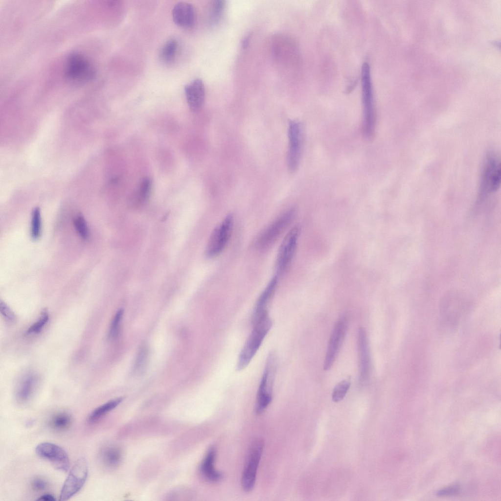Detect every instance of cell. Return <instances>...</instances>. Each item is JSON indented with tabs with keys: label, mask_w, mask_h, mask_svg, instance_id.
<instances>
[{
	"label": "cell",
	"mask_w": 501,
	"mask_h": 501,
	"mask_svg": "<svg viewBox=\"0 0 501 501\" xmlns=\"http://www.w3.org/2000/svg\"><path fill=\"white\" fill-rule=\"evenodd\" d=\"M253 328L241 350L237 364L238 370L245 368L250 364L270 330L273 321L266 313L252 321Z\"/></svg>",
	"instance_id": "cell-1"
},
{
	"label": "cell",
	"mask_w": 501,
	"mask_h": 501,
	"mask_svg": "<svg viewBox=\"0 0 501 501\" xmlns=\"http://www.w3.org/2000/svg\"><path fill=\"white\" fill-rule=\"evenodd\" d=\"M361 78L363 106V134L366 139L370 140L375 134L376 114L370 69L367 63H364L362 66Z\"/></svg>",
	"instance_id": "cell-2"
},
{
	"label": "cell",
	"mask_w": 501,
	"mask_h": 501,
	"mask_svg": "<svg viewBox=\"0 0 501 501\" xmlns=\"http://www.w3.org/2000/svg\"><path fill=\"white\" fill-rule=\"evenodd\" d=\"M277 367V357L274 352L269 354L258 389L255 412L260 414L272 401L273 388Z\"/></svg>",
	"instance_id": "cell-3"
},
{
	"label": "cell",
	"mask_w": 501,
	"mask_h": 501,
	"mask_svg": "<svg viewBox=\"0 0 501 501\" xmlns=\"http://www.w3.org/2000/svg\"><path fill=\"white\" fill-rule=\"evenodd\" d=\"M67 78L75 84L81 85L94 78L96 70L93 64L85 55L74 52L68 57L65 66Z\"/></svg>",
	"instance_id": "cell-4"
},
{
	"label": "cell",
	"mask_w": 501,
	"mask_h": 501,
	"mask_svg": "<svg viewBox=\"0 0 501 501\" xmlns=\"http://www.w3.org/2000/svg\"><path fill=\"white\" fill-rule=\"evenodd\" d=\"M89 473L85 457L77 459L71 468L61 490L59 500L67 501L79 492L85 484Z\"/></svg>",
	"instance_id": "cell-5"
},
{
	"label": "cell",
	"mask_w": 501,
	"mask_h": 501,
	"mask_svg": "<svg viewBox=\"0 0 501 501\" xmlns=\"http://www.w3.org/2000/svg\"><path fill=\"white\" fill-rule=\"evenodd\" d=\"M233 224V216L229 214L214 229L206 249V254L208 257H215L225 249L230 238Z\"/></svg>",
	"instance_id": "cell-6"
},
{
	"label": "cell",
	"mask_w": 501,
	"mask_h": 501,
	"mask_svg": "<svg viewBox=\"0 0 501 501\" xmlns=\"http://www.w3.org/2000/svg\"><path fill=\"white\" fill-rule=\"evenodd\" d=\"M263 448L264 442L261 439L254 441L250 447L241 478V485L246 492L251 491L254 487Z\"/></svg>",
	"instance_id": "cell-7"
},
{
	"label": "cell",
	"mask_w": 501,
	"mask_h": 501,
	"mask_svg": "<svg viewBox=\"0 0 501 501\" xmlns=\"http://www.w3.org/2000/svg\"><path fill=\"white\" fill-rule=\"evenodd\" d=\"M294 215L295 210L291 209L277 217L257 237L255 243L256 248L264 250L271 246L288 226Z\"/></svg>",
	"instance_id": "cell-8"
},
{
	"label": "cell",
	"mask_w": 501,
	"mask_h": 501,
	"mask_svg": "<svg viewBox=\"0 0 501 501\" xmlns=\"http://www.w3.org/2000/svg\"><path fill=\"white\" fill-rule=\"evenodd\" d=\"M501 180L500 161L493 154H489L484 163L480 181L481 194H486L496 191Z\"/></svg>",
	"instance_id": "cell-9"
},
{
	"label": "cell",
	"mask_w": 501,
	"mask_h": 501,
	"mask_svg": "<svg viewBox=\"0 0 501 501\" xmlns=\"http://www.w3.org/2000/svg\"><path fill=\"white\" fill-rule=\"evenodd\" d=\"M348 325L347 317L343 315L336 321L332 330L324 361L323 369L333 365L344 340Z\"/></svg>",
	"instance_id": "cell-10"
},
{
	"label": "cell",
	"mask_w": 501,
	"mask_h": 501,
	"mask_svg": "<svg viewBox=\"0 0 501 501\" xmlns=\"http://www.w3.org/2000/svg\"><path fill=\"white\" fill-rule=\"evenodd\" d=\"M300 232V226L296 225L289 231L282 240L276 260L278 273L284 272L290 265L296 248Z\"/></svg>",
	"instance_id": "cell-11"
},
{
	"label": "cell",
	"mask_w": 501,
	"mask_h": 501,
	"mask_svg": "<svg viewBox=\"0 0 501 501\" xmlns=\"http://www.w3.org/2000/svg\"><path fill=\"white\" fill-rule=\"evenodd\" d=\"M303 128L301 124L296 120L289 122L288 129L289 148L287 163L289 170L296 171L299 165L303 142Z\"/></svg>",
	"instance_id": "cell-12"
},
{
	"label": "cell",
	"mask_w": 501,
	"mask_h": 501,
	"mask_svg": "<svg viewBox=\"0 0 501 501\" xmlns=\"http://www.w3.org/2000/svg\"><path fill=\"white\" fill-rule=\"evenodd\" d=\"M36 454L51 463L57 470L66 472L69 467V460L66 452L60 446L51 442L39 444L35 448Z\"/></svg>",
	"instance_id": "cell-13"
},
{
	"label": "cell",
	"mask_w": 501,
	"mask_h": 501,
	"mask_svg": "<svg viewBox=\"0 0 501 501\" xmlns=\"http://www.w3.org/2000/svg\"><path fill=\"white\" fill-rule=\"evenodd\" d=\"M357 340L359 377L361 382L364 383L369 378L370 370V358L366 332L363 327L359 328Z\"/></svg>",
	"instance_id": "cell-14"
},
{
	"label": "cell",
	"mask_w": 501,
	"mask_h": 501,
	"mask_svg": "<svg viewBox=\"0 0 501 501\" xmlns=\"http://www.w3.org/2000/svg\"><path fill=\"white\" fill-rule=\"evenodd\" d=\"M184 92L188 105L193 112L200 110L205 100L204 84L200 79H196L184 87Z\"/></svg>",
	"instance_id": "cell-15"
},
{
	"label": "cell",
	"mask_w": 501,
	"mask_h": 501,
	"mask_svg": "<svg viewBox=\"0 0 501 501\" xmlns=\"http://www.w3.org/2000/svg\"><path fill=\"white\" fill-rule=\"evenodd\" d=\"M172 18L175 24L180 27H192L195 21V12L192 5L186 2H178L173 8Z\"/></svg>",
	"instance_id": "cell-16"
},
{
	"label": "cell",
	"mask_w": 501,
	"mask_h": 501,
	"mask_svg": "<svg viewBox=\"0 0 501 501\" xmlns=\"http://www.w3.org/2000/svg\"><path fill=\"white\" fill-rule=\"evenodd\" d=\"M277 280V276L273 277L259 296L254 306L252 321L268 312V307L275 292Z\"/></svg>",
	"instance_id": "cell-17"
},
{
	"label": "cell",
	"mask_w": 501,
	"mask_h": 501,
	"mask_svg": "<svg viewBox=\"0 0 501 501\" xmlns=\"http://www.w3.org/2000/svg\"><path fill=\"white\" fill-rule=\"evenodd\" d=\"M216 457V449L211 447L208 451L201 465V472L204 478L210 482L220 481L223 478V474L214 468Z\"/></svg>",
	"instance_id": "cell-18"
},
{
	"label": "cell",
	"mask_w": 501,
	"mask_h": 501,
	"mask_svg": "<svg viewBox=\"0 0 501 501\" xmlns=\"http://www.w3.org/2000/svg\"><path fill=\"white\" fill-rule=\"evenodd\" d=\"M464 311L462 304L452 301L442 305L441 316L445 323L454 326L459 322Z\"/></svg>",
	"instance_id": "cell-19"
},
{
	"label": "cell",
	"mask_w": 501,
	"mask_h": 501,
	"mask_svg": "<svg viewBox=\"0 0 501 501\" xmlns=\"http://www.w3.org/2000/svg\"><path fill=\"white\" fill-rule=\"evenodd\" d=\"M37 380L34 375L26 376L20 384L16 393L17 399L20 403L27 402L31 397L35 387Z\"/></svg>",
	"instance_id": "cell-20"
},
{
	"label": "cell",
	"mask_w": 501,
	"mask_h": 501,
	"mask_svg": "<svg viewBox=\"0 0 501 501\" xmlns=\"http://www.w3.org/2000/svg\"><path fill=\"white\" fill-rule=\"evenodd\" d=\"M72 422V418L70 414L66 412L61 411L52 416L49 421V425L53 430L62 432L70 428Z\"/></svg>",
	"instance_id": "cell-21"
},
{
	"label": "cell",
	"mask_w": 501,
	"mask_h": 501,
	"mask_svg": "<svg viewBox=\"0 0 501 501\" xmlns=\"http://www.w3.org/2000/svg\"><path fill=\"white\" fill-rule=\"evenodd\" d=\"M122 401L120 397L110 400L93 410L88 416V421L90 423L97 421L107 413L116 408Z\"/></svg>",
	"instance_id": "cell-22"
},
{
	"label": "cell",
	"mask_w": 501,
	"mask_h": 501,
	"mask_svg": "<svg viewBox=\"0 0 501 501\" xmlns=\"http://www.w3.org/2000/svg\"><path fill=\"white\" fill-rule=\"evenodd\" d=\"M100 459L105 466L108 467H114L120 462L121 454L119 450L115 448L107 447L101 451Z\"/></svg>",
	"instance_id": "cell-23"
},
{
	"label": "cell",
	"mask_w": 501,
	"mask_h": 501,
	"mask_svg": "<svg viewBox=\"0 0 501 501\" xmlns=\"http://www.w3.org/2000/svg\"><path fill=\"white\" fill-rule=\"evenodd\" d=\"M177 46V42L174 39H170L164 44L160 52V57L163 62L167 63L174 60Z\"/></svg>",
	"instance_id": "cell-24"
},
{
	"label": "cell",
	"mask_w": 501,
	"mask_h": 501,
	"mask_svg": "<svg viewBox=\"0 0 501 501\" xmlns=\"http://www.w3.org/2000/svg\"><path fill=\"white\" fill-rule=\"evenodd\" d=\"M41 215L39 207H35L32 212L30 234L34 240L37 239L41 233Z\"/></svg>",
	"instance_id": "cell-25"
},
{
	"label": "cell",
	"mask_w": 501,
	"mask_h": 501,
	"mask_svg": "<svg viewBox=\"0 0 501 501\" xmlns=\"http://www.w3.org/2000/svg\"><path fill=\"white\" fill-rule=\"evenodd\" d=\"M350 386V382L348 380H343L338 383L334 387L332 399L334 402L341 401L345 397Z\"/></svg>",
	"instance_id": "cell-26"
},
{
	"label": "cell",
	"mask_w": 501,
	"mask_h": 501,
	"mask_svg": "<svg viewBox=\"0 0 501 501\" xmlns=\"http://www.w3.org/2000/svg\"><path fill=\"white\" fill-rule=\"evenodd\" d=\"M74 225L79 236L84 239H87L89 236V228L86 221L81 215H78L74 219Z\"/></svg>",
	"instance_id": "cell-27"
},
{
	"label": "cell",
	"mask_w": 501,
	"mask_h": 501,
	"mask_svg": "<svg viewBox=\"0 0 501 501\" xmlns=\"http://www.w3.org/2000/svg\"><path fill=\"white\" fill-rule=\"evenodd\" d=\"M123 314V310L119 309L115 315L109 330L108 336L110 339H114L118 335Z\"/></svg>",
	"instance_id": "cell-28"
},
{
	"label": "cell",
	"mask_w": 501,
	"mask_h": 501,
	"mask_svg": "<svg viewBox=\"0 0 501 501\" xmlns=\"http://www.w3.org/2000/svg\"><path fill=\"white\" fill-rule=\"evenodd\" d=\"M48 319L47 310H44L39 319L29 328L27 332L28 334L39 333L47 322Z\"/></svg>",
	"instance_id": "cell-29"
},
{
	"label": "cell",
	"mask_w": 501,
	"mask_h": 501,
	"mask_svg": "<svg viewBox=\"0 0 501 501\" xmlns=\"http://www.w3.org/2000/svg\"><path fill=\"white\" fill-rule=\"evenodd\" d=\"M225 7V1L217 0L214 1L212 5V20L216 22L220 19Z\"/></svg>",
	"instance_id": "cell-30"
},
{
	"label": "cell",
	"mask_w": 501,
	"mask_h": 501,
	"mask_svg": "<svg viewBox=\"0 0 501 501\" xmlns=\"http://www.w3.org/2000/svg\"><path fill=\"white\" fill-rule=\"evenodd\" d=\"M151 188V182L149 178L144 179L141 182L139 194L140 198L143 201L146 200L149 196Z\"/></svg>",
	"instance_id": "cell-31"
},
{
	"label": "cell",
	"mask_w": 501,
	"mask_h": 501,
	"mask_svg": "<svg viewBox=\"0 0 501 501\" xmlns=\"http://www.w3.org/2000/svg\"><path fill=\"white\" fill-rule=\"evenodd\" d=\"M32 489L36 492L45 490L48 486V483L46 479L41 477H35L31 481Z\"/></svg>",
	"instance_id": "cell-32"
},
{
	"label": "cell",
	"mask_w": 501,
	"mask_h": 501,
	"mask_svg": "<svg viewBox=\"0 0 501 501\" xmlns=\"http://www.w3.org/2000/svg\"><path fill=\"white\" fill-rule=\"evenodd\" d=\"M0 310L1 314L7 319L12 320L15 319V315L11 309L2 301L0 300Z\"/></svg>",
	"instance_id": "cell-33"
},
{
	"label": "cell",
	"mask_w": 501,
	"mask_h": 501,
	"mask_svg": "<svg viewBox=\"0 0 501 501\" xmlns=\"http://www.w3.org/2000/svg\"><path fill=\"white\" fill-rule=\"evenodd\" d=\"M459 488L456 486L449 487L440 490L437 492L438 495H447L455 494L458 492Z\"/></svg>",
	"instance_id": "cell-34"
},
{
	"label": "cell",
	"mask_w": 501,
	"mask_h": 501,
	"mask_svg": "<svg viewBox=\"0 0 501 501\" xmlns=\"http://www.w3.org/2000/svg\"><path fill=\"white\" fill-rule=\"evenodd\" d=\"M36 500L45 501H54L56 500L55 497L52 494H45L41 496Z\"/></svg>",
	"instance_id": "cell-35"
},
{
	"label": "cell",
	"mask_w": 501,
	"mask_h": 501,
	"mask_svg": "<svg viewBox=\"0 0 501 501\" xmlns=\"http://www.w3.org/2000/svg\"><path fill=\"white\" fill-rule=\"evenodd\" d=\"M250 40V35H248L243 39L242 42V46L244 48H247L248 46Z\"/></svg>",
	"instance_id": "cell-36"
}]
</instances>
